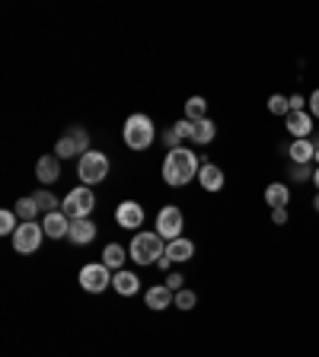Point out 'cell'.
<instances>
[{
	"label": "cell",
	"mask_w": 319,
	"mask_h": 357,
	"mask_svg": "<svg viewBox=\"0 0 319 357\" xmlns=\"http://www.w3.org/2000/svg\"><path fill=\"white\" fill-rule=\"evenodd\" d=\"M144 220H147V214H144V204H138V201H121L115 208V223L121 230H141Z\"/></svg>",
	"instance_id": "cell-10"
},
{
	"label": "cell",
	"mask_w": 319,
	"mask_h": 357,
	"mask_svg": "<svg viewBox=\"0 0 319 357\" xmlns=\"http://www.w3.org/2000/svg\"><path fill=\"white\" fill-rule=\"evenodd\" d=\"M16 230H20V217H16V211H0V233H3V236H13Z\"/></svg>",
	"instance_id": "cell-28"
},
{
	"label": "cell",
	"mask_w": 319,
	"mask_h": 357,
	"mask_svg": "<svg viewBox=\"0 0 319 357\" xmlns=\"http://www.w3.org/2000/svg\"><path fill=\"white\" fill-rule=\"evenodd\" d=\"M32 198H36V204H38V211H42V214H52V211H58V204H61V201L54 198L48 188H38Z\"/></svg>",
	"instance_id": "cell-25"
},
{
	"label": "cell",
	"mask_w": 319,
	"mask_h": 357,
	"mask_svg": "<svg viewBox=\"0 0 319 357\" xmlns=\"http://www.w3.org/2000/svg\"><path fill=\"white\" fill-rule=\"evenodd\" d=\"M186 119H188V121L208 119V99H205V96H192V99H186Z\"/></svg>",
	"instance_id": "cell-24"
},
{
	"label": "cell",
	"mask_w": 319,
	"mask_h": 357,
	"mask_svg": "<svg viewBox=\"0 0 319 357\" xmlns=\"http://www.w3.org/2000/svg\"><path fill=\"white\" fill-rule=\"evenodd\" d=\"M128 259H131V255H128V249H125V245H119V243H109V245H105V249H103V259H99V261H103L105 268H112V271H121Z\"/></svg>",
	"instance_id": "cell-19"
},
{
	"label": "cell",
	"mask_w": 319,
	"mask_h": 357,
	"mask_svg": "<svg viewBox=\"0 0 319 357\" xmlns=\"http://www.w3.org/2000/svg\"><path fill=\"white\" fill-rule=\"evenodd\" d=\"M163 144H166V150L182 147V137L176 134V128H166V131H163Z\"/></svg>",
	"instance_id": "cell-31"
},
{
	"label": "cell",
	"mask_w": 319,
	"mask_h": 357,
	"mask_svg": "<svg viewBox=\"0 0 319 357\" xmlns=\"http://www.w3.org/2000/svg\"><path fill=\"white\" fill-rule=\"evenodd\" d=\"M89 150H93L89 147V131L80 125H74L58 144H54V156H58V160H74V156L80 160V156L89 153Z\"/></svg>",
	"instance_id": "cell-6"
},
{
	"label": "cell",
	"mask_w": 319,
	"mask_h": 357,
	"mask_svg": "<svg viewBox=\"0 0 319 357\" xmlns=\"http://www.w3.org/2000/svg\"><path fill=\"white\" fill-rule=\"evenodd\" d=\"M288 220H290L288 208H275V211H272V223H275V227H284Z\"/></svg>",
	"instance_id": "cell-33"
},
{
	"label": "cell",
	"mask_w": 319,
	"mask_h": 357,
	"mask_svg": "<svg viewBox=\"0 0 319 357\" xmlns=\"http://www.w3.org/2000/svg\"><path fill=\"white\" fill-rule=\"evenodd\" d=\"M313 185H316V192H319V166L313 169Z\"/></svg>",
	"instance_id": "cell-37"
},
{
	"label": "cell",
	"mask_w": 319,
	"mask_h": 357,
	"mask_svg": "<svg viewBox=\"0 0 319 357\" xmlns=\"http://www.w3.org/2000/svg\"><path fill=\"white\" fill-rule=\"evenodd\" d=\"M265 204L272 211H275V208H288V204H290V188L284 185V182H272V185H265Z\"/></svg>",
	"instance_id": "cell-21"
},
{
	"label": "cell",
	"mask_w": 319,
	"mask_h": 357,
	"mask_svg": "<svg viewBox=\"0 0 319 357\" xmlns=\"http://www.w3.org/2000/svg\"><path fill=\"white\" fill-rule=\"evenodd\" d=\"M121 141H125L128 150H150L156 141V128H154V119L144 115V112H134L128 115L125 125H121Z\"/></svg>",
	"instance_id": "cell-2"
},
{
	"label": "cell",
	"mask_w": 319,
	"mask_h": 357,
	"mask_svg": "<svg viewBox=\"0 0 319 357\" xmlns=\"http://www.w3.org/2000/svg\"><path fill=\"white\" fill-rule=\"evenodd\" d=\"M112 268H105L103 261H89V265L80 268V275H77V281H80V287L87 290V294H103V290L112 287Z\"/></svg>",
	"instance_id": "cell-7"
},
{
	"label": "cell",
	"mask_w": 319,
	"mask_h": 357,
	"mask_svg": "<svg viewBox=\"0 0 319 357\" xmlns=\"http://www.w3.org/2000/svg\"><path fill=\"white\" fill-rule=\"evenodd\" d=\"M96 223L89 220H71V233H67V239H71V243L74 245H89L93 243V239H96Z\"/></svg>",
	"instance_id": "cell-17"
},
{
	"label": "cell",
	"mask_w": 319,
	"mask_h": 357,
	"mask_svg": "<svg viewBox=\"0 0 319 357\" xmlns=\"http://www.w3.org/2000/svg\"><path fill=\"white\" fill-rule=\"evenodd\" d=\"M109 169H112V163L103 150H89V153H83L77 160V178H80V185H89V188L99 185L109 176Z\"/></svg>",
	"instance_id": "cell-4"
},
{
	"label": "cell",
	"mask_w": 319,
	"mask_h": 357,
	"mask_svg": "<svg viewBox=\"0 0 319 357\" xmlns=\"http://www.w3.org/2000/svg\"><path fill=\"white\" fill-rule=\"evenodd\" d=\"M156 268H160V271H170V268H172V261H170V259H166V255H163V259L156 261Z\"/></svg>",
	"instance_id": "cell-36"
},
{
	"label": "cell",
	"mask_w": 319,
	"mask_h": 357,
	"mask_svg": "<svg viewBox=\"0 0 319 357\" xmlns=\"http://www.w3.org/2000/svg\"><path fill=\"white\" fill-rule=\"evenodd\" d=\"M313 211L319 214V192H316V198H313Z\"/></svg>",
	"instance_id": "cell-38"
},
{
	"label": "cell",
	"mask_w": 319,
	"mask_h": 357,
	"mask_svg": "<svg viewBox=\"0 0 319 357\" xmlns=\"http://www.w3.org/2000/svg\"><path fill=\"white\" fill-rule=\"evenodd\" d=\"M313 115L310 112H290L288 119H284V128H288V134L294 137V141H304V137H313Z\"/></svg>",
	"instance_id": "cell-11"
},
{
	"label": "cell",
	"mask_w": 319,
	"mask_h": 357,
	"mask_svg": "<svg viewBox=\"0 0 319 357\" xmlns=\"http://www.w3.org/2000/svg\"><path fill=\"white\" fill-rule=\"evenodd\" d=\"M112 287H115L119 297H134V294H141V278L128 271V268H121V271L112 275Z\"/></svg>",
	"instance_id": "cell-16"
},
{
	"label": "cell",
	"mask_w": 319,
	"mask_h": 357,
	"mask_svg": "<svg viewBox=\"0 0 319 357\" xmlns=\"http://www.w3.org/2000/svg\"><path fill=\"white\" fill-rule=\"evenodd\" d=\"M223 182H227V176H223V169L217 163H201V169H198V185L205 188V192H221L223 188Z\"/></svg>",
	"instance_id": "cell-15"
},
{
	"label": "cell",
	"mask_w": 319,
	"mask_h": 357,
	"mask_svg": "<svg viewBox=\"0 0 319 357\" xmlns=\"http://www.w3.org/2000/svg\"><path fill=\"white\" fill-rule=\"evenodd\" d=\"M195 255V243L186 236L172 239V243H166V259L172 261V265H182V261H188Z\"/></svg>",
	"instance_id": "cell-18"
},
{
	"label": "cell",
	"mask_w": 319,
	"mask_h": 357,
	"mask_svg": "<svg viewBox=\"0 0 319 357\" xmlns=\"http://www.w3.org/2000/svg\"><path fill=\"white\" fill-rule=\"evenodd\" d=\"M61 211H64L71 220H87V217L96 211V195H93V188L89 185L71 188V192L64 195V201H61Z\"/></svg>",
	"instance_id": "cell-5"
},
{
	"label": "cell",
	"mask_w": 319,
	"mask_h": 357,
	"mask_svg": "<svg viewBox=\"0 0 319 357\" xmlns=\"http://www.w3.org/2000/svg\"><path fill=\"white\" fill-rule=\"evenodd\" d=\"M313 141L310 137H304V141H290L288 144V156H290V163L294 166H304V163H313Z\"/></svg>",
	"instance_id": "cell-20"
},
{
	"label": "cell",
	"mask_w": 319,
	"mask_h": 357,
	"mask_svg": "<svg viewBox=\"0 0 319 357\" xmlns=\"http://www.w3.org/2000/svg\"><path fill=\"white\" fill-rule=\"evenodd\" d=\"M128 255H131V261H138V265H156V261L166 255V239L156 230L134 233L131 245H128Z\"/></svg>",
	"instance_id": "cell-3"
},
{
	"label": "cell",
	"mask_w": 319,
	"mask_h": 357,
	"mask_svg": "<svg viewBox=\"0 0 319 357\" xmlns=\"http://www.w3.org/2000/svg\"><path fill=\"white\" fill-rule=\"evenodd\" d=\"M36 178L42 182V188L45 185H54V182L61 178V160H58V156H54V153H45L42 160L36 163Z\"/></svg>",
	"instance_id": "cell-14"
},
{
	"label": "cell",
	"mask_w": 319,
	"mask_h": 357,
	"mask_svg": "<svg viewBox=\"0 0 319 357\" xmlns=\"http://www.w3.org/2000/svg\"><path fill=\"white\" fill-rule=\"evenodd\" d=\"M195 303H198V294H195V290H179L176 294V300H172V306H176V310H182V312H188V310H195Z\"/></svg>",
	"instance_id": "cell-27"
},
{
	"label": "cell",
	"mask_w": 319,
	"mask_h": 357,
	"mask_svg": "<svg viewBox=\"0 0 319 357\" xmlns=\"http://www.w3.org/2000/svg\"><path fill=\"white\" fill-rule=\"evenodd\" d=\"M10 239H13V249L20 255H32V252H38V245H42V239H45V230L38 220L20 223V230H16Z\"/></svg>",
	"instance_id": "cell-8"
},
{
	"label": "cell",
	"mask_w": 319,
	"mask_h": 357,
	"mask_svg": "<svg viewBox=\"0 0 319 357\" xmlns=\"http://www.w3.org/2000/svg\"><path fill=\"white\" fill-rule=\"evenodd\" d=\"M182 230H186V217H182V211H179L176 204L160 208V214H156V233H160L166 243H172V239L182 236Z\"/></svg>",
	"instance_id": "cell-9"
},
{
	"label": "cell",
	"mask_w": 319,
	"mask_h": 357,
	"mask_svg": "<svg viewBox=\"0 0 319 357\" xmlns=\"http://www.w3.org/2000/svg\"><path fill=\"white\" fill-rule=\"evenodd\" d=\"M306 112H310L313 119H319V89H313V96H310V102H306Z\"/></svg>",
	"instance_id": "cell-35"
},
{
	"label": "cell",
	"mask_w": 319,
	"mask_h": 357,
	"mask_svg": "<svg viewBox=\"0 0 319 357\" xmlns=\"http://www.w3.org/2000/svg\"><path fill=\"white\" fill-rule=\"evenodd\" d=\"M198 156L192 153L188 147H176V150H166V160H163V182L172 188H186L192 178H198Z\"/></svg>",
	"instance_id": "cell-1"
},
{
	"label": "cell",
	"mask_w": 319,
	"mask_h": 357,
	"mask_svg": "<svg viewBox=\"0 0 319 357\" xmlns=\"http://www.w3.org/2000/svg\"><path fill=\"white\" fill-rule=\"evenodd\" d=\"M172 128H176V134L182 137V141H192L195 137V121H188V119H179Z\"/></svg>",
	"instance_id": "cell-30"
},
{
	"label": "cell",
	"mask_w": 319,
	"mask_h": 357,
	"mask_svg": "<svg viewBox=\"0 0 319 357\" xmlns=\"http://www.w3.org/2000/svg\"><path fill=\"white\" fill-rule=\"evenodd\" d=\"M163 284L172 290V294H179V290H182V284H186V278L179 275V271H172V275H166V281H163Z\"/></svg>",
	"instance_id": "cell-32"
},
{
	"label": "cell",
	"mask_w": 319,
	"mask_h": 357,
	"mask_svg": "<svg viewBox=\"0 0 319 357\" xmlns=\"http://www.w3.org/2000/svg\"><path fill=\"white\" fill-rule=\"evenodd\" d=\"M42 230L48 239H67V233H71V217H67L64 211H52V214H45Z\"/></svg>",
	"instance_id": "cell-12"
},
{
	"label": "cell",
	"mask_w": 319,
	"mask_h": 357,
	"mask_svg": "<svg viewBox=\"0 0 319 357\" xmlns=\"http://www.w3.org/2000/svg\"><path fill=\"white\" fill-rule=\"evenodd\" d=\"M268 112H272V115L288 119V115H290V99L281 96V93H272V96H268Z\"/></svg>",
	"instance_id": "cell-26"
},
{
	"label": "cell",
	"mask_w": 319,
	"mask_h": 357,
	"mask_svg": "<svg viewBox=\"0 0 319 357\" xmlns=\"http://www.w3.org/2000/svg\"><path fill=\"white\" fill-rule=\"evenodd\" d=\"M288 99H290V112H304L306 102H310V99L300 96V93H294V96H288Z\"/></svg>",
	"instance_id": "cell-34"
},
{
	"label": "cell",
	"mask_w": 319,
	"mask_h": 357,
	"mask_svg": "<svg viewBox=\"0 0 319 357\" xmlns=\"http://www.w3.org/2000/svg\"><path fill=\"white\" fill-rule=\"evenodd\" d=\"M16 217H20V223H32V220H38V214H42V211H38V204H36V198H20L16 201Z\"/></svg>",
	"instance_id": "cell-23"
},
{
	"label": "cell",
	"mask_w": 319,
	"mask_h": 357,
	"mask_svg": "<svg viewBox=\"0 0 319 357\" xmlns=\"http://www.w3.org/2000/svg\"><path fill=\"white\" fill-rule=\"evenodd\" d=\"M172 300H176V294H172L166 284H154V287H147V294H144V306H150L154 312L170 310Z\"/></svg>",
	"instance_id": "cell-13"
},
{
	"label": "cell",
	"mask_w": 319,
	"mask_h": 357,
	"mask_svg": "<svg viewBox=\"0 0 319 357\" xmlns=\"http://www.w3.org/2000/svg\"><path fill=\"white\" fill-rule=\"evenodd\" d=\"M313 169H316V166H313V163H304V166H294V163H290L288 176L294 178L297 185H304V182H313Z\"/></svg>",
	"instance_id": "cell-29"
},
{
	"label": "cell",
	"mask_w": 319,
	"mask_h": 357,
	"mask_svg": "<svg viewBox=\"0 0 319 357\" xmlns=\"http://www.w3.org/2000/svg\"><path fill=\"white\" fill-rule=\"evenodd\" d=\"M214 137H217V125H214V119H201V121H195V137H192V144L205 147V144H211Z\"/></svg>",
	"instance_id": "cell-22"
}]
</instances>
